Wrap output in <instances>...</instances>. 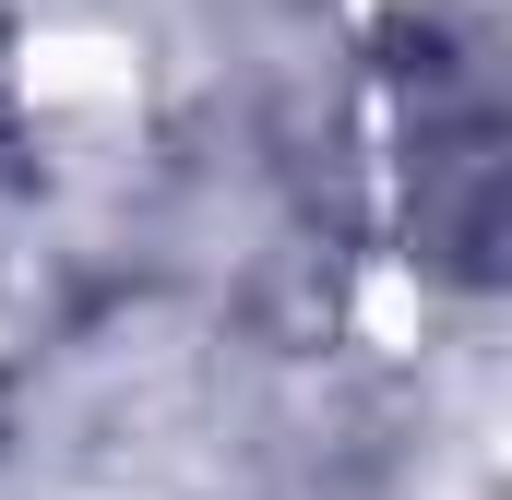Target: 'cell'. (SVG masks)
Returning a JSON list of instances; mask_svg holds the SVG:
<instances>
[{"mask_svg":"<svg viewBox=\"0 0 512 500\" xmlns=\"http://www.w3.org/2000/svg\"><path fill=\"white\" fill-rule=\"evenodd\" d=\"M346 334H358L370 358H417V334H429V274H417L405 250H370V262H358V286H346Z\"/></svg>","mask_w":512,"mask_h":500,"instance_id":"2","label":"cell"},{"mask_svg":"<svg viewBox=\"0 0 512 500\" xmlns=\"http://www.w3.org/2000/svg\"><path fill=\"white\" fill-rule=\"evenodd\" d=\"M0 131L48 167H120L155 131V36L108 0H36L0 24Z\"/></svg>","mask_w":512,"mask_h":500,"instance_id":"1","label":"cell"},{"mask_svg":"<svg viewBox=\"0 0 512 500\" xmlns=\"http://www.w3.org/2000/svg\"><path fill=\"white\" fill-rule=\"evenodd\" d=\"M382 12H405V0H346V24H382Z\"/></svg>","mask_w":512,"mask_h":500,"instance_id":"3","label":"cell"}]
</instances>
